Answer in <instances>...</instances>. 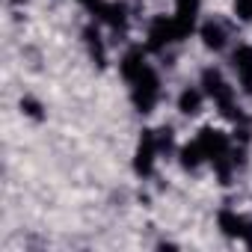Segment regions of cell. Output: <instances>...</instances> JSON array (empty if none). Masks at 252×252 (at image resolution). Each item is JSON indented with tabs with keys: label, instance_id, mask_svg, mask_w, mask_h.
Here are the masks:
<instances>
[{
	"label": "cell",
	"instance_id": "6da1fadb",
	"mask_svg": "<svg viewBox=\"0 0 252 252\" xmlns=\"http://www.w3.org/2000/svg\"><path fill=\"white\" fill-rule=\"evenodd\" d=\"M202 89H205V95L220 107V113L222 116H231V119H237L240 113H234L237 107H234V89H231V83L222 77V71L220 68H205L202 71Z\"/></svg>",
	"mask_w": 252,
	"mask_h": 252
},
{
	"label": "cell",
	"instance_id": "7a4b0ae2",
	"mask_svg": "<svg viewBox=\"0 0 252 252\" xmlns=\"http://www.w3.org/2000/svg\"><path fill=\"white\" fill-rule=\"evenodd\" d=\"M131 101H134V107L140 113H152L155 104L160 101V77H158V71L152 65L131 83Z\"/></svg>",
	"mask_w": 252,
	"mask_h": 252
},
{
	"label": "cell",
	"instance_id": "3957f363",
	"mask_svg": "<svg viewBox=\"0 0 252 252\" xmlns=\"http://www.w3.org/2000/svg\"><path fill=\"white\" fill-rule=\"evenodd\" d=\"M196 143L202 146L205 160H211V163H220V160L231 158V146H228V137H225L222 131L202 128V131H199V137H196Z\"/></svg>",
	"mask_w": 252,
	"mask_h": 252
},
{
	"label": "cell",
	"instance_id": "277c9868",
	"mask_svg": "<svg viewBox=\"0 0 252 252\" xmlns=\"http://www.w3.org/2000/svg\"><path fill=\"white\" fill-rule=\"evenodd\" d=\"M158 155H160V149H158L155 131H143V140H140L137 155H134V169H137V175H152Z\"/></svg>",
	"mask_w": 252,
	"mask_h": 252
},
{
	"label": "cell",
	"instance_id": "5b68a950",
	"mask_svg": "<svg viewBox=\"0 0 252 252\" xmlns=\"http://www.w3.org/2000/svg\"><path fill=\"white\" fill-rule=\"evenodd\" d=\"M231 68L246 95H252V45H237L231 51Z\"/></svg>",
	"mask_w": 252,
	"mask_h": 252
},
{
	"label": "cell",
	"instance_id": "8992f818",
	"mask_svg": "<svg viewBox=\"0 0 252 252\" xmlns=\"http://www.w3.org/2000/svg\"><path fill=\"white\" fill-rule=\"evenodd\" d=\"M169 42H181L178 27H175V18H155L152 27H149V48L152 51H160Z\"/></svg>",
	"mask_w": 252,
	"mask_h": 252
},
{
	"label": "cell",
	"instance_id": "52a82bcc",
	"mask_svg": "<svg viewBox=\"0 0 252 252\" xmlns=\"http://www.w3.org/2000/svg\"><path fill=\"white\" fill-rule=\"evenodd\" d=\"M146 68H149V63H146V51L143 48H131L128 54L122 57V63H119V71H122V77L128 83H134Z\"/></svg>",
	"mask_w": 252,
	"mask_h": 252
},
{
	"label": "cell",
	"instance_id": "ba28073f",
	"mask_svg": "<svg viewBox=\"0 0 252 252\" xmlns=\"http://www.w3.org/2000/svg\"><path fill=\"white\" fill-rule=\"evenodd\" d=\"M199 36H202L205 48H211V51H222L225 48V39H228V33H225V27L220 21H205L199 27Z\"/></svg>",
	"mask_w": 252,
	"mask_h": 252
},
{
	"label": "cell",
	"instance_id": "9c48e42d",
	"mask_svg": "<svg viewBox=\"0 0 252 252\" xmlns=\"http://www.w3.org/2000/svg\"><path fill=\"white\" fill-rule=\"evenodd\" d=\"M205 89H199V86H187V89H181V95H178V110L184 113V116H196V113H202V104H205Z\"/></svg>",
	"mask_w": 252,
	"mask_h": 252
},
{
	"label": "cell",
	"instance_id": "30bf717a",
	"mask_svg": "<svg viewBox=\"0 0 252 252\" xmlns=\"http://www.w3.org/2000/svg\"><path fill=\"white\" fill-rule=\"evenodd\" d=\"M246 225H249V220H243V217L234 214V211H222V214H220V228H222L225 234H231V237H243Z\"/></svg>",
	"mask_w": 252,
	"mask_h": 252
},
{
	"label": "cell",
	"instance_id": "8fae6325",
	"mask_svg": "<svg viewBox=\"0 0 252 252\" xmlns=\"http://www.w3.org/2000/svg\"><path fill=\"white\" fill-rule=\"evenodd\" d=\"M178 158H181V166H184V169H196V166L205 160V152H202V146L193 140V143H187V146L178 152Z\"/></svg>",
	"mask_w": 252,
	"mask_h": 252
},
{
	"label": "cell",
	"instance_id": "7c38bea8",
	"mask_svg": "<svg viewBox=\"0 0 252 252\" xmlns=\"http://www.w3.org/2000/svg\"><path fill=\"white\" fill-rule=\"evenodd\" d=\"M83 39H86L89 54L95 57V63H98V65H104V63H107V54H104V42H101L98 30H95V27H86V30H83Z\"/></svg>",
	"mask_w": 252,
	"mask_h": 252
},
{
	"label": "cell",
	"instance_id": "4fadbf2b",
	"mask_svg": "<svg viewBox=\"0 0 252 252\" xmlns=\"http://www.w3.org/2000/svg\"><path fill=\"white\" fill-rule=\"evenodd\" d=\"M234 15L240 21H252V0H234Z\"/></svg>",
	"mask_w": 252,
	"mask_h": 252
},
{
	"label": "cell",
	"instance_id": "5bb4252c",
	"mask_svg": "<svg viewBox=\"0 0 252 252\" xmlns=\"http://www.w3.org/2000/svg\"><path fill=\"white\" fill-rule=\"evenodd\" d=\"M21 110H24L27 116H33V119H42V104L33 101V98H24V101H21Z\"/></svg>",
	"mask_w": 252,
	"mask_h": 252
}]
</instances>
